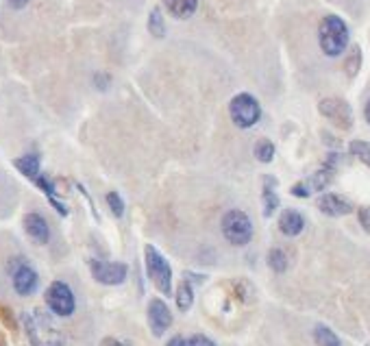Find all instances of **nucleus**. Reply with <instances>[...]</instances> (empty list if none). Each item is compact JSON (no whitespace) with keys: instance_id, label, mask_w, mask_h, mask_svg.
<instances>
[{"instance_id":"obj_1","label":"nucleus","mask_w":370,"mask_h":346,"mask_svg":"<svg viewBox=\"0 0 370 346\" xmlns=\"http://www.w3.org/2000/svg\"><path fill=\"white\" fill-rule=\"evenodd\" d=\"M318 44L327 57H340L348 46V27L340 15L329 13L321 20Z\"/></svg>"},{"instance_id":"obj_2","label":"nucleus","mask_w":370,"mask_h":346,"mask_svg":"<svg viewBox=\"0 0 370 346\" xmlns=\"http://www.w3.org/2000/svg\"><path fill=\"white\" fill-rule=\"evenodd\" d=\"M22 322L33 346H63V336L44 312H35V316L22 314Z\"/></svg>"},{"instance_id":"obj_3","label":"nucleus","mask_w":370,"mask_h":346,"mask_svg":"<svg viewBox=\"0 0 370 346\" xmlns=\"http://www.w3.org/2000/svg\"><path fill=\"white\" fill-rule=\"evenodd\" d=\"M220 229L224 240L233 246H246L253 240V223L242 209H229L222 216Z\"/></svg>"},{"instance_id":"obj_4","label":"nucleus","mask_w":370,"mask_h":346,"mask_svg":"<svg viewBox=\"0 0 370 346\" xmlns=\"http://www.w3.org/2000/svg\"><path fill=\"white\" fill-rule=\"evenodd\" d=\"M144 260H146V275L155 283V287L162 294H172V268L168 260L153 244H146Z\"/></svg>"},{"instance_id":"obj_5","label":"nucleus","mask_w":370,"mask_h":346,"mask_svg":"<svg viewBox=\"0 0 370 346\" xmlns=\"http://www.w3.org/2000/svg\"><path fill=\"white\" fill-rule=\"evenodd\" d=\"M229 116H231L238 129H251V126H255L261 118V107L253 94L242 92V94H236L231 103H229Z\"/></svg>"},{"instance_id":"obj_6","label":"nucleus","mask_w":370,"mask_h":346,"mask_svg":"<svg viewBox=\"0 0 370 346\" xmlns=\"http://www.w3.org/2000/svg\"><path fill=\"white\" fill-rule=\"evenodd\" d=\"M46 305L55 316L59 318H68L75 314L77 309V299L75 292L70 289L68 283L63 281H52L46 289Z\"/></svg>"},{"instance_id":"obj_7","label":"nucleus","mask_w":370,"mask_h":346,"mask_svg":"<svg viewBox=\"0 0 370 346\" xmlns=\"http://www.w3.org/2000/svg\"><path fill=\"white\" fill-rule=\"evenodd\" d=\"M318 112L342 131H350L353 126V109L344 98H323L318 103Z\"/></svg>"},{"instance_id":"obj_8","label":"nucleus","mask_w":370,"mask_h":346,"mask_svg":"<svg viewBox=\"0 0 370 346\" xmlns=\"http://www.w3.org/2000/svg\"><path fill=\"white\" fill-rule=\"evenodd\" d=\"M90 270L92 277L102 283V285H120L127 281L129 268L122 262H100V260H92L90 262Z\"/></svg>"},{"instance_id":"obj_9","label":"nucleus","mask_w":370,"mask_h":346,"mask_svg":"<svg viewBox=\"0 0 370 346\" xmlns=\"http://www.w3.org/2000/svg\"><path fill=\"white\" fill-rule=\"evenodd\" d=\"M11 281H13V289L20 296H31L38 289L40 277L26 262H17V266L11 270Z\"/></svg>"},{"instance_id":"obj_10","label":"nucleus","mask_w":370,"mask_h":346,"mask_svg":"<svg viewBox=\"0 0 370 346\" xmlns=\"http://www.w3.org/2000/svg\"><path fill=\"white\" fill-rule=\"evenodd\" d=\"M172 324V312L162 299H153L148 303V326L155 338H162Z\"/></svg>"},{"instance_id":"obj_11","label":"nucleus","mask_w":370,"mask_h":346,"mask_svg":"<svg viewBox=\"0 0 370 346\" xmlns=\"http://www.w3.org/2000/svg\"><path fill=\"white\" fill-rule=\"evenodd\" d=\"M24 231L31 238V242H35V244L44 246L50 242V227L42 213H35V211L26 213L24 216Z\"/></svg>"},{"instance_id":"obj_12","label":"nucleus","mask_w":370,"mask_h":346,"mask_svg":"<svg viewBox=\"0 0 370 346\" xmlns=\"http://www.w3.org/2000/svg\"><path fill=\"white\" fill-rule=\"evenodd\" d=\"M318 209L325 213V216H331V218H340V216H346L353 211V205H350V200L340 196V194H323L318 198Z\"/></svg>"},{"instance_id":"obj_13","label":"nucleus","mask_w":370,"mask_h":346,"mask_svg":"<svg viewBox=\"0 0 370 346\" xmlns=\"http://www.w3.org/2000/svg\"><path fill=\"white\" fill-rule=\"evenodd\" d=\"M279 229H281V233H284V235H288V238H296V235H301L303 229H305V218H303V213L296 211V209L281 211Z\"/></svg>"},{"instance_id":"obj_14","label":"nucleus","mask_w":370,"mask_h":346,"mask_svg":"<svg viewBox=\"0 0 370 346\" xmlns=\"http://www.w3.org/2000/svg\"><path fill=\"white\" fill-rule=\"evenodd\" d=\"M263 190H261V200H263V218H270L277 207H279V196H277V176L272 174H263Z\"/></svg>"},{"instance_id":"obj_15","label":"nucleus","mask_w":370,"mask_h":346,"mask_svg":"<svg viewBox=\"0 0 370 346\" xmlns=\"http://www.w3.org/2000/svg\"><path fill=\"white\" fill-rule=\"evenodd\" d=\"M164 7L177 20H187L199 9V0H164Z\"/></svg>"},{"instance_id":"obj_16","label":"nucleus","mask_w":370,"mask_h":346,"mask_svg":"<svg viewBox=\"0 0 370 346\" xmlns=\"http://www.w3.org/2000/svg\"><path fill=\"white\" fill-rule=\"evenodd\" d=\"M333 181V170H329V168H321L318 172H314L309 179H305L303 183H305V188H307V192H309V196L314 194V192H323L329 183Z\"/></svg>"},{"instance_id":"obj_17","label":"nucleus","mask_w":370,"mask_h":346,"mask_svg":"<svg viewBox=\"0 0 370 346\" xmlns=\"http://www.w3.org/2000/svg\"><path fill=\"white\" fill-rule=\"evenodd\" d=\"M13 166L20 170L24 176H29L31 181H35L40 176V157L38 155H24V157H17L13 161Z\"/></svg>"},{"instance_id":"obj_18","label":"nucleus","mask_w":370,"mask_h":346,"mask_svg":"<svg viewBox=\"0 0 370 346\" xmlns=\"http://www.w3.org/2000/svg\"><path fill=\"white\" fill-rule=\"evenodd\" d=\"M314 342L316 346H342L338 333L329 329L327 324H316L314 326Z\"/></svg>"},{"instance_id":"obj_19","label":"nucleus","mask_w":370,"mask_h":346,"mask_svg":"<svg viewBox=\"0 0 370 346\" xmlns=\"http://www.w3.org/2000/svg\"><path fill=\"white\" fill-rule=\"evenodd\" d=\"M174 301H177L179 312H190V307L194 305V287L190 281H181L177 292H174Z\"/></svg>"},{"instance_id":"obj_20","label":"nucleus","mask_w":370,"mask_h":346,"mask_svg":"<svg viewBox=\"0 0 370 346\" xmlns=\"http://www.w3.org/2000/svg\"><path fill=\"white\" fill-rule=\"evenodd\" d=\"M148 33L157 40L166 38V22H164V15H162L160 7L151 9V13H148Z\"/></svg>"},{"instance_id":"obj_21","label":"nucleus","mask_w":370,"mask_h":346,"mask_svg":"<svg viewBox=\"0 0 370 346\" xmlns=\"http://www.w3.org/2000/svg\"><path fill=\"white\" fill-rule=\"evenodd\" d=\"M253 153H255V159H257V161L270 163V161L275 159V144H272L270 140H266V137H261V140L255 142Z\"/></svg>"},{"instance_id":"obj_22","label":"nucleus","mask_w":370,"mask_h":346,"mask_svg":"<svg viewBox=\"0 0 370 346\" xmlns=\"http://www.w3.org/2000/svg\"><path fill=\"white\" fill-rule=\"evenodd\" d=\"M348 151L353 157H357L364 166L370 168V142H364V140H353L348 144Z\"/></svg>"},{"instance_id":"obj_23","label":"nucleus","mask_w":370,"mask_h":346,"mask_svg":"<svg viewBox=\"0 0 370 346\" xmlns=\"http://www.w3.org/2000/svg\"><path fill=\"white\" fill-rule=\"evenodd\" d=\"M266 262H268L270 270L279 272V275H281V272H286V270H288V257H286V253L281 250V248H270V250H268Z\"/></svg>"},{"instance_id":"obj_24","label":"nucleus","mask_w":370,"mask_h":346,"mask_svg":"<svg viewBox=\"0 0 370 346\" xmlns=\"http://www.w3.org/2000/svg\"><path fill=\"white\" fill-rule=\"evenodd\" d=\"M105 203H107V207L114 213V218L125 216V200H122V196L118 192H107V196H105Z\"/></svg>"},{"instance_id":"obj_25","label":"nucleus","mask_w":370,"mask_h":346,"mask_svg":"<svg viewBox=\"0 0 370 346\" xmlns=\"http://www.w3.org/2000/svg\"><path fill=\"white\" fill-rule=\"evenodd\" d=\"M360 66H362V50H360V46H353V48H350V54H348L346 63H344L346 75L348 77H355L357 72H360Z\"/></svg>"},{"instance_id":"obj_26","label":"nucleus","mask_w":370,"mask_h":346,"mask_svg":"<svg viewBox=\"0 0 370 346\" xmlns=\"http://www.w3.org/2000/svg\"><path fill=\"white\" fill-rule=\"evenodd\" d=\"M183 346H216V342L207 336H192V338H185Z\"/></svg>"},{"instance_id":"obj_27","label":"nucleus","mask_w":370,"mask_h":346,"mask_svg":"<svg viewBox=\"0 0 370 346\" xmlns=\"http://www.w3.org/2000/svg\"><path fill=\"white\" fill-rule=\"evenodd\" d=\"M357 220H360L362 229H364L366 233H370V207H368V205H364V207L357 209Z\"/></svg>"},{"instance_id":"obj_28","label":"nucleus","mask_w":370,"mask_h":346,"mask_svg":"<svg viewBox=\"0 0 370 346\" xmlns=\"http://www.w3.org/2000/svg\"><path fill=\"white\" fill-rule=\"evenodd\" d=\"M290 194H292V196H298V198H307V196H309V192H307V188H305L303 181H301V183H296V186L290 190Z\"/></svg>"},{"instance_id":"obj_29","label":"nucleus","mask_w":370,"mask_h":346,"mask_svg":"<svg viewBox=\"0 0 370 346\" xmlns=\"http://www.w3.org/2000/svg\"><path fill=\"white\" fill-rule=\"evenodd\" d=\"M100 346H129V344L120 342V340H116V338H105V340L100 342Z\"/></svg>"},{"instance_id":"obj_30","label":"nucleus","mask_w":370,"mask_h":346,"mask_svg":"<svg viewBox=\"0 0 370 346\" xmlns=\"http://www.w3.org/2000/svg\"><path fill=\"white\" fill-rule=\"evenodd\" d=\"M11 9H24L29 5V0H9Z\"/></svg>"},{"instance_id":"obj_31","label":"nucleus","mask_w":370,"mask_h":346,"mask_svg":"<svg viewBox=\"0 0 370 346\" xmlns=\"http://www.w3.org/2000/svg\"><path fill=\"white\" fill-rule=\"evenodd\" d=\"M183 342H185V338H181V336H174L166 346H183Z\"/></svg>"},{"instance_id":"obj_32","label":"nucleus","mask_w":370,"mask_h":346,"mask_svg":"<svg viewBox=\"0 0 370 346\" xmlns=\"http://www.w3.org/2000/svg\"><path fill=\"white\" fill-rule=\"evenodd\" d=\"M366 120H368V124H370V98H368V103H366Z\"/></svg>"},{"instance_id":"obj_33","label":"nucleus","mask_w":370,"mask_h":346,"mask_svg":"<svg viewBox=\"0 0 370 346\" xmlns=\"http://www.w3.org/2000/svg\"><path fill=\"white\" fill-rule=\"evenodd\" d=\"M368 346H370V344H368Z\"/></svg>"}]
</instances>
